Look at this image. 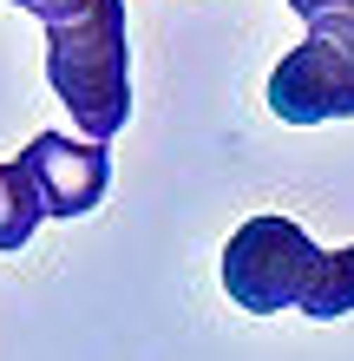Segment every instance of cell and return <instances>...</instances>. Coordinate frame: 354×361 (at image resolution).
I'll use <instances>...</instances> for the list:
<instances>
[{"mask_svg":"<svg viewBox=\"0 0 354 361\" xmlns=\"http://www.w3.org/2000/svg\"><path fill=\"white\" fill-rule=\"evenodd\" d=\"M223 289L243 315L302 309L308 322H335V315H354V243L315 250L302 224L263 210L223 243Z\"/></svg>","mask_w":354,"mask_h":361,"instance_id":"6da1fadb","label":"cell"},{"mask_svg":"<svg viewBox=\"0 0 354 361\" xmlns=\"http://www.w3.org/2000/svg\"><path fill=\"white\" fill-rule=\"evenodd\" d=\"M46 86L92 145H112L132 118V33L125 0H39Z\"/></svg>","mask_w":354,"mask_h":361,"instance_id":"7a4b0ae2","label":"cell"},{"mask_svg":"<svg viewBox=\"0 0 354 361\" xmlns=\"http://www.w3.org/2000/svg\"><path fill=\"white\" fill-rule=\"evenodd\" d=\"M20 164H27L46 217H86V210H99V197L112 190V152L92 145V138L39 132L27 152H20Z\"/></svg>","mask_w":354,"mask_h":361,"instance_id":"3957f363","label":"cell"},{"mask_svg":"<svg viewBox=\"0 0 354 361\" xmlns=\"http://www.w3.org/2000/svg\"><path fill=\"white\" fill-rule=\"evenodd\" d=\"M39 217H46V204H39L27 164L7 158V164H0V250H7V257H13V250H27L33 230H39Z\"/></svg>","mask_w":354,"mask_h":361,"instance_id":"277c9868","label":"cell"},{"mask_svg":"<svg viewBox=\"0 0 354 361\" xmlns=\"http://www.w3.org/2000/svg\"><path fill=\"white\" fill-rule=\"evenodd\" d=\"M308 20V47L354 59V0H289Z\"/></svg>","mask_w":354,"mask_h":361,"instance_id":"5b68a950","label":"cell"},{"mask_svg":"<svg viewBox=\"0 0 354 361\" xmlns=\"http://www.w3.org/2000/svg\"><path fill=\"white\" fill-rule=\"evenodd\" d=\"M13 7H20V13H39V0H13Z\"/></svg>","mask_w":354,"mask_h":361,"instance_id":"8992f818","label":"cell"}]
</instances>
